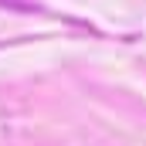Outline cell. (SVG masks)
Masks as SVG:
<instances>
[{
  "instance_id": "obj_1",
  "label": "cell",
  "mask_w": 146,
  "mask_h": 146,
  "mask_svg": "<svg viewBox=\"0 0 146 146\" xmlns=\"http://www.w3.org/2000/svg\"><path fill=\"white\" fill-rule=\"evenodd\" d=\"M0 3H3V7H14V10H21V7H24V10H31V7H34L31 0H0Z\"/></svg>"
}]
</instances>
